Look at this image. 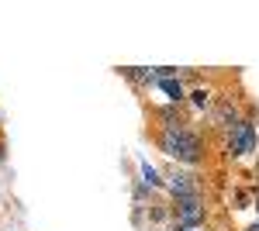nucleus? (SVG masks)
<instances>
[{"instance_id": "1", "label": "nucleus", "mask_w": 259, "mask_h": 231, "mask_svg": "<svg viewBox=\"0 0 259 231\" xmlns=\"http://www.w3.org/2000/svg\"><path fill=\"white\" fill-rule=\"evenodd\" d=\"M159 152L169 155V159H177L183 166H197L204 162V138L194 131V128H187V124H173V128H159Z\"/></svg>"}, {"instance_id": "2", "label": "nucleus", "mask_w": 259, "mask_h": 231, "mask_svg": "<svg viewBox=\"0 0 259 231\" xmlns=\"http://www.w3.org/2000/svg\"><path fill=\"white\" fill-rule=\"evenodd\" d=\"M256 121L252 117H242L235 128H228V155L232 159H245L249 152H256Z\"/></svg>"}, {"instance_id": "3", "label": "nucleus", "mask_w": 259, "mask_h": 231, "mask_svg": "<svg viewBox=\"0 0 259 231\" xmlns=\"http://www.w3.org/2000/svg\"><path fill=\"white\" fill-rule=\"evenodd\" d=\"M173 217H177V228H204V221H207L204 193H200V197L177 200V204H173Z\"/></svg>"}, {"instance_id": "4", "label": "nucleus", "mask_w": 259, "mask_h": 231, "mask_svg": "<svg viewBox=\"0 0 259 231\" xmlns=\"http://www.w3.org/2000/svg\"><path fill=\"white\" fill-rule=\"evenodd\" d=\"M162 187L173 193L177 200H187V197H200V183H197V176H194V173H177V169H173V173L162 179Z\"/></svg>"}, {"instance_id": "5", "label": "nucleus", "mask_w": 259, "mask_h": 231, "mask_svg": "<svg viewBox=\"0 0 259 231\" xmlns=\"http://www.w3.org/2000/svg\"><path fill=\"white\" fill-rule=\"evenodd\" d=\"M121 76L128 79V83H135V86H156L159 73L156 69H135V66H128V69H121Z\"/></svg>"}, {"instance_id": "6", "label": "nucleus", "mask_w": 259, "mask_h": 231, "mask_svg": "<svg viewBox=\"0 0 259 231\" xmlns=\"http://www.w3.org/2000/svg\"><path fill=\"white\" fill-rule=\"evenodd\" d=\"M239 121H242V117H239V111H235V104H232V100L218 104V111H214V124H218V128L228 131V128H235Z\"/></svg>"}, {"instance_id": "7", "label": "nucleus", "mask_w": 259, "mask_h": 231, "mask_svg": "<svg viewBox=\"0 0 259 231\" xmlns=\"http://www.w3.org/2000/svg\"><path fill=\"white\" fill-rule=\"evenodd\" d=\"M156 86L169 97V104H180V100L187 97V94H183V86H180V76H159V79H156Z\"/></svg>"}, {"instance_id": "8", "label": "nucleus", "mask_w": 259, "mask_h": 231, "mask_svg": "<svg viewBox=\"0 0 259 231\" xmlns=\"http://www.w3.org/2000/svg\"><path fill=\"white\" fill-rule=\"evenodd\" d=\"M142 187H149V190H152V187H162L159 173H156V169H152L149 162H142Z\"/></svg>"}, {"instance_id": "9", "label": "nucleus", "mask_w": 259, "mask_h": 231, "mask_svg": "<svg viewBox=\"0 0 259 231\" xmlns=\"http://www.w3.org/2000/svg\"><path fill=\"white\" fill-rule=\"evenodd\" d=\"M190 104H194L197 111H207V107H211V90H194V94H190Z\"/></svg>"}, {"instance_id": "10", "label": "nucleus", "mask_w": 259, "mask_h": 231, "mask_svg": "<svg viewBox=\"0 0 259 231\" xmlns=\"http://www.w3.org/2000/svg\"><path fill=\"white\" fill-rule=\"evenodd\" d=\"M173 231H200V228H173Z\"/></svg>"}, {"instance_id": "11", "label": "nucleus", "mask_w": 259, "mask_h": 231, "mask_svg": "<svg viewBox=\"0 0 259 231\" xmlns=\"http://www.w3.org/2000/svg\"><path fill=\"white\" fill-rule=\"evenodd\" d=\"M245 231H259V224H249V228H245Z\"/></svg>"}]
</instances>
